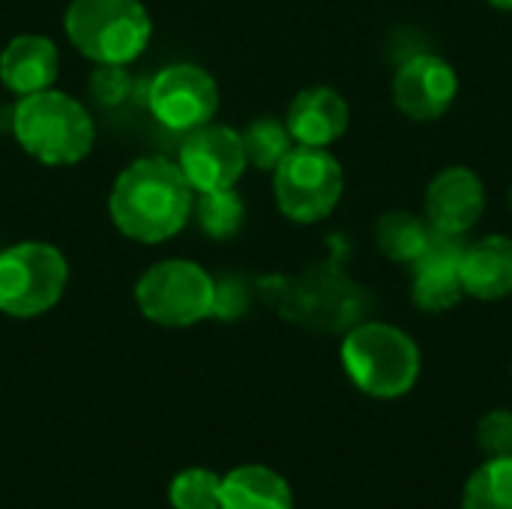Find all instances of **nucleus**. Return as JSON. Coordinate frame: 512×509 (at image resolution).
<instances>
[{
	"label": "nucleus",
	"instance_id": "1",
	"mask_svg": "<svg viewBox=\"0 0 512 509\" xmlns=\"http://www.w3.org/2000/svg\"><path fill=\"white\" fill-rule=\"evenodd\" d=\"M108 213L117 231L138 243H162L183 231L192 213V186L165 156L132 162L111 186Z\"/></svg>",
	"mask_w": 512,
	"mask_h": 509
},
{
	"label": "nucleus",
	"instance_id": "2",
	"mask_svg": "<svg viewBox=\"0 0 512 509\" xmlns=\"http://www.w3.org/2000/svg\"><path fill=\"white\" fill-rule=\"evenodd\" d=\"M12 132L27 156L51 168L81 162L93 150L96 138L87 108L51 87L18 99L12 111Z\"/></svg>",
	"mask_w": 512,
	"mask_h": 509
},
{
	"label": "nucleus",
	"instance_id": "3",
	"mask_svg": "<svg viewBox=\"0 0 512 509\" xmlns=\"http://www.w3.org/2000/svg\"><path fill=\"white\" fill-rule=\"evenodd\" d=\"M342 366L360 393L372 399H402L417 387L423 357L405 330L363 321L342 339Z\"/></svg>",
	"mask_w": 512,
	"mask_h": 509
},
{
	"label": "nucleus",
	"instance_id": "4",
	"mask_svg": "<svg viewBox=\"0 0 512 509\" xmlns=\"http://www.w3.org/2000/svg\"><path fill=\"white\" fill-rule=\"evenodd\" d=\"M63 27L69 42L99 66L132 63L153 33L141 0H72Z\"/></svg>",
	"mask_w": 512,
	"mask_h": 509
},
{
	"label": "nucleus",
	"instance_id": "5",
	"mask_svg": "<svg viewBox=\"0 0 512 509\" xmlns=\"http://www.w3.org/2000/svg\"><path fill=\"white\" fill-rule=\"evenodd\" d=\"M216 282L195 261L171 258L153 264L135 285L141 315L162 327H192L213 318Z\"/></svg>",
	"mask_w": 512,
	"mask_h": 509
},
{
	"label": "nucleus",
	"instance_id": "6",
	"mask_svg": "<svg viewBox=\"0 0 512 509\" xmlns=\"http://www.w3.org/2000/svg\"><path fill=\"white\" fill-rule=\"evenodd\" d=\"M345 174L342 165L327 147L294 144L291 153L273 171V195L291 222L312 225L330 216L342 198Z\"/></svg>",
	"mask_w": 512,
	"mask_h": 509
},
{
	"label": "nucleus",
	"instance_id": "7",
	"mask_svg": "<svg viewBox=\"0 0 512 509\" xmlns=\"http://www.w3.org/2000/svg\"><path fill=\"white\" fill-rule=\"evenodd\" d=\"M69 279L63 252L51 243H15L0 252V312L36 318L57 306Z\"/></svg>",
	"mask_w": 512,
	"mask_h": 509
},
{
	"label": "nucleus",
	"instance_id": "8",
	"mask_svg": "<svg viewBox=\"0 0 512 509\" xmlns=\"http://www.w3.org/2000/svg\"><path fill=\"white\" fill-rule=\"evenodd\" d=\"M372 294L333 267H315L282 294V315L318 333H348L369 315Z\"/></svg>",
	"mask_w": 512,
	"mask_h": 509
},
{
	"label": "nucleus",
	"instance_id": "9",
	"mask_svg": "<svg viewBox=\"0 0 512 509\" xmlns=\"http://www.w3.org/2000/svg\"><path fill=\"white\" fill-rule=\"evenodd\" d=\"M144 102L165 129L192 132L213 120L219 108V87L207 69L195 63H174L147 81Z\"/></svg>",
	"mask_w": 512,
	"mask_h": 509
},
{
	"label": "nucleus",
	"instance_id": "10",
	"mask_svg": "<svg viewBox=\"0 0 512 509\" xmlns=\"http://www.w3.org/2000/svg\"><path fill=\"white\" fill-rule=\"evenodd\" d=\"M177 165L195 192L234 189L249 165L243 150V135L234 132L231 126L204 123L186 135Z\"/></svg>",
	"mask_w": 512,
	"mask_h": 509
},
{
	"label": "nucleus",
	"instance_id": "11",
	"mask_svg": "<svg viewBox=\"0 0 512 509\" xmlns=\"http://www.w3.org/2000/svg\"><path fill=\"white\" fill-rule=\"evenodd\" d=\"M459 93L456 69L435 54L408 57L393 75V102L396 108L420 123L438 120L450 111Z\"/></svg>",
	"mask_w": 512,
	"mask_h": 509
},
{
	"label": "nucleus",
	"instance_id": "12",
	"mask_svg": "<svg viewBox=\"0 0 512 509\" xmlns=\"http://www.w3.org/2000/svg\"><path fill=\"white\" fill-rule=\"evenodd\" d=\"M462 252H465L462 237H453V234L432 228L429 246L411 264V300L417 309L447 312L465 297L462 279H459Z\"/></svg>",
	"mask_w": 512,
	"mask_h": 509
},
{
	"label": "nucleus",
	"instance_id": "13",
	"mask_svg": "<svg viewBox=\"0 0 512 509\" xmlns=\"http://www.w3.org/2000/svg\"><path fill=\"white\" fill-rule=\"evenodd\" d=\"M483 210H486V186L465 165L438 171L426 189V216L435 231L462 237L480 222Z\"/></svg>",
	"mask_w": 512,
	"mask_h": 509
},
{
	"label": "nucleus",
	"instance_id": "14",
	"mask_svg": "<svg viewBox=\"0 0 512 509\" xmlns=\"http://www.w3.org/2000/svg\"><path fill=\"white\" fill-rule=\"evenodd\" d=\"M348 123H351L348 102L333 87L300 90L294 102L288 105V117H285V126L294 144H306V147L333 144L336 138L348 132Z\"/></svg>",
	"mask_w": 512,
	"mask_h": 509
},
{
	"label": "nucleus",
	"instance_id": "15",
	"mask_svg": "<svg viewBox=\"0 0 512 509\" xmlns=\"http://www.w3.org/2000/svg\"><path fill=\"white\" fill-rule=\"evenodd\" d=\"M60 72L57 45L39 33H21L0 51V81L15 96L48 90Z\"/></svg>",
	"mask_w": 512,
	"mask_h": 509
},
{
	"label": "nucleus",
	"instance_id": "16",
	"mask_svg": "<svg viewBox=\"0 0 512 509\" xmlns=\"http://www.w3.org/2000/svg\"><path fill=\"white\" fill-rule=\"evenodd\" d=\"M462 291L474 300H504L512 294V240L504 234L465 246L459 261Z\"/></svg>",
	"mask_w": 512,
	"mask_h": 509
},
{
	"label": "nucleus",
	"instance_id": "17",
	"mask_svg": "<svg viewBox=\"0 0 512 509\" xmlns=\"http://www.w3.org/2000/svg\"><path fill=\"white\" fill-rule=\"evenodd\" d=\"M222 509H294V495L273 468L240 465L222 477Z\"/></svg>",
	"mask_w": 512,
	"mask_h": 509
},
{
	"label": "nucleus",
	"instance_id": "18",
	"mask_svg": "<svg viewBox=\"0 0 512 509\" xmlns=\"http://www.w3.org/2000/svg\"><path fill=\"white\" fill-rule=\"evenodd\" d=\"M375 237H378V249L390 258V261H402V264H414L423 249L429 246V237H432V225L423 222L420 216L414 213H405V210H396V213H384L378 228H375Z\"/></svg>",
	"mask_w": 512,
	"mask_h": 509
},
{
	"label": "nucleus",
	"instance_id": "19",
	"mask_svg": "<svg viewBox=\"0 0 512 509\" xmlns=\"http://www.w3.org/2000/svg\"><path fill=\"white\" fill-rule=\"evenodd\" d=\"M462 509H512V456L486 459L462 492Z\"/></svg>",
	"mask_w": 512,
	"mask_h": 509
},
{
	"label": "nucleus",
	"instance_id": "20",
	"mask_svg": "<svg viewBox=\"0 0 512 509\" xmlns=\"http://www.w3.org/2000/svg\"><path fill=\"white\" fill-rule=\"evenodd\" d=\"M291 147H294V138H291L288 126L276 117L252 120L249 129L243 132L246 162L255 165L258 171H276L279 162L291 153Z\"/></svg>",
	"mask_w": 512,
	"mask_h": 509
},
{
	"label": "nucleus",
	"instance_id": "21",
	"mask_svg": "<svg viewBox=\"0 0 512 509\" xmlns=\"http://www.w3.org/2000/svg\"><path fill=\"white\" fill-rule=\"evenodd\" d=\"M246 216V204L234 189H216V192H201L195 201V219L198 228L213 237V240H228L240 231Z\"/></svg>",
	"mask_w": 512,
	"mask_h": 509
},
{
	"label": "nucleus",
	"instance_id": "22",
	"mask_svg": "<svg viewBox=\"0 0 512 509\" xmlns=\"http://www.w3.org/2000/svg\"><path fill=\"white\" fill-rule=\"evenodd\" d=\"M174 509H222V477L207 468H186L168 486Z\"/></svg>",
	"mask_w": 512,
	"mask_h": 509
},
{
	"label": "nucleus",
	"instance_id": "23",
	"mask_svg": "<svg viewBox=\"0 0 512 509\" xmlns=\"http://www.w3.org/2000/svg\"><path fill=\"white\" fill-rule=\"evenodd\" d=\"M477 444L486 453V459L512 456V411L495 408L483 414L477 423Z\"/></svg>",
	"mask_w": 512,
	"mask_h": 509
},
{
	"label": "nucleus",
	"instance_id": "24",
	"mask_svg": "<svg viewBox=\"0 0 512 509\" xmlns=\"http://www.w3.org/2000/svg\"><path fill=\"white\" fill-rule=\"evenodd\" d=\"M135 90L132 75L123 66H99L90 75V96L102 105H123Z\"/></svg>",
	"mask_w": 512,
	"mask_h": 509
},
{
	"label": "nucleus",
	"instance_id": "25",
	"mask_svg": "<svg viewBox=\"0 0 512 509\" xmlns=\"http://www.w3.org/2000/svg\"><path fill=\"white\" fill-rule=\"evenodd\" d=\"M246 309V291L240 282H216V300H213V318H237Z\"/></svg>",
	"mask_w": 512,
	"mask_h": 509
},
{
	"label": "nucleus",
	"instance_id": "26",
	"mask_svg": "<svg viewBox=\"0 0 512 509\" xmlns=\"http://www.w3.org/2000/svg\"><path fill=\"white\" fill-rule=\"evenodd\" d=\"M495 9H507V12H512V0H489Z\"/></svg>",
	"mask_w": 512,
	"mask_h": 509
},
{
	"label": "nucleus",
	"instance_id": "27",
	"mask_svg": "<svg viewBox=\"0 0 512 509\" xmlns=\"http://www.w3.org/2000/svg\"><path fill=\"white\" fill-rule=\"evenodd\" d=\"M510 207H512V189H510Z\"/></svg>",
	"mask_w": 512,
	"mask_h": 509
}]
</instances>
